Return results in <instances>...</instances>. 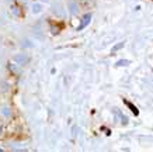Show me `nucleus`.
<instances>
[{"label":"nucleus","instance_id":"nucleus-4","mask_svg":"<svg viewBox=\"0 0 153 152\" xmlns=\"http://www.w3.org/2000/svg\"><path fill=\"white\" fill-rule=\"evenodd\" d=\"M122 47H124V42L118 44V45H117V47H114V48H112V52H115V51H118V49H121Z\"/></svg>","mask_w":153,"mask_h":152},{"label":"nucleus","instance_id":"nucleus-3","mask_svg":"<svg viewBox=\"0 0 153 152\" xmlns=\"http://www.w3.org/2000/svg\"><path fill=\"white\" fill-rule=\"evenodd\" d=\"M122 65H129V61L122 59V61H118V62H117V66H122Z\"/></svg>","mask_w":153,"mask_h":152},{"label":"nucleus","instance_id":"nucleus-2","mask_svg":"<svg viewBox=\"0 0 153 152\" xmlns=\"http://www.w3.org/2000/svg\"><path fill=\"white\" fill-rule=\"evenodd\" d=\"M124 102H125V104H127L128 107H129V109H131V111L133 114H135V115H138V114H139V110L136 109V107H135V106H133V104L132 103H129V102H128V100H124Z\"/></svg>","mask_w":153,"mask_h":152},{"label":"nucleus","instance_id":"nucleus-1","mask_svg":"<svg viewBox=\"0 0 153 152\" xmlns=\"http://www.w3.org/2000/svg\"><path fill=\"white\" fill-rule=\"evenodd\" d=\"M90 20H91V14H86L85 17H83V20H82V24L79 26V28L77 30H82V28H85L87 24L90 23Z\"/></svg>","mask_w":153,"mask_h":152}]
</instances>
